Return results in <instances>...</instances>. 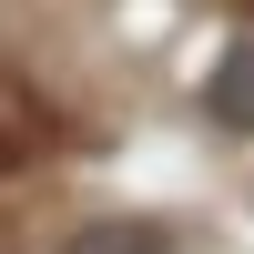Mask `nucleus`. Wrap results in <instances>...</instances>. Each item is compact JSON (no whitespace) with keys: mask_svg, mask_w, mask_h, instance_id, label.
Returning a JSON list of instances; mask_svg holds the SVG:
<instances>
[{"mask_svg":"<svg viewBox=\"0 0 254 254\" xmlns=\"http://www.w3.org/2000/svg\"><path fill=\"white\" fill-rule=\"evenodd\" d=\"M41 153H51V102L20 71H0V173H20V163H41Z\"/></svg>","mask_w":254,"mask_h":254,"instance_id":"obj_1","label":"nucleus"},{"mask_svg":"<svg viewBox=\"0 0 254 254\" xmlns=\"http://www.w3.org/2000/svg\"><path fill=\"white\" fill-rule=\"evenodd\" d=\"M203 112H214L224 132H254V41H234V51L203 71Z\"/></svg>","mask_w":254,"mask_h":254,"instance_id":"obj_2","label":"nucleus"},{"mask_svg":"<svg viewBox=\"0 0 254 254\" xmlns=\"http://www.w3.org/2000/svg\"><path fill=\"white\" fill-rule=\"evenodd\" d=\"M71 254H173V244H163V224H92Z\"/></svg>","mask_w":254,"mask_h":254,"instance_id":"obj_3","label":"nucleus"}]
</instances>
